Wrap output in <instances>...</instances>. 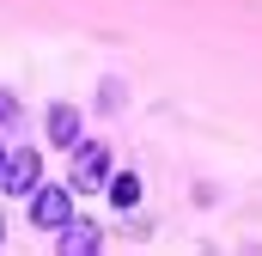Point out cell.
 Here are the masks:
<instances>
[{
	"label": "cell",
	"instance_id": "2",
	"mask_svg": "<svg viewBox=\"0 0 262 256\" xmlns=\"http://www.w3.org/2000/svg\"><path fill=\"white\" fill-rule=\"evenodd\" d=\"M73 189H110V146L98 140L73 146Z\"/></svg>",
	"mask_w": 262,
	"mask_h": 256
},
{
	"label": "cell",
	"instance_id": "5",
	"mask_svg": "<svg viewBox=\"0 0 262 256\" xmlns=\"http://www.w3.org/2000/svg\"><path fill=\"white\" fill-rule=\"evenodd\" d=\"M49 140L67 146V153L79 146V110H73V104H55V110H49Z\"/></svg>",
	"mask_w": 262,
	"mask_h": 256
},
{
	"label": "cell",
	"instance_id": "8",
	"mask_svg": "<svg viewBox=\"0 0 262 256\" xmlns=\"http://www.w3.org/2000/svg\"><path fill=\"white\" fill-rule=\"evenodd\" d=\"M0 244H6V220H0Z\"/></svg>",
	"mask_w": 262,
	"mask_h": 256
},
{
	"label": "cell",
	"instance_id": "4",
	"mask_svg": "<svg viewBox=\"0 0 262 256\" xmlns=\"http://www.w3.org/2000/svg\"><path fill=\"white\" fill-rule=\"evenodd\" d=\"M55 238H61V256H92V250H98V244H104V232H98L92 220H79V214L67 220V226H61V232H55Z\"/></svg>",
	"mask_w": 262,
	"mask_h": 256
},
{
	"label": "cell",
	"instance_id": "6",
	"mask_svg": "<svg viewBox=\"0 0 262 256\" xmlns=\"http://www.w3.org/2000/svg\"><path fill=\"white\" fill-rule=\"evenodd\" d=\"M110 201H116V207H140V177H134V171L110 177Z\"/></svg>",
	"mask_w": 262,
	"mask_h": 256
},
{
	"label": "cell",
	"instance_id": "3",
	"mask_svg": "<svg viewBox=\"0 0 262 256\" xmlns=\"http://www.w3.org/2000/svg\"><path fill=\"white\" fill-rule=\"evenodd\" d=\"M37 183H43V153H37V146H18V153L6 159V171H0V189L6 195H31Z\"/></svg>",
	"mask_w": 262,
	"mask_h": 256
},
{
	"label": "cell",
	"instance_id": "1",
	"mask_svg": "<svg viewBox=\"0 0 262 256\" xmlns=\"http://www.w3.org/2000/svg\"><path fill=\"white\" fill-rule=\"evenodd\" d=\"M25 214H31L37 232H61L67 220H73V195H67L61 183H37V189L25 195Z\"/></svg>",
	"mask_w": 262,
	"mask_h": 256
},
{
	"label": "cell",
	"instance_id": "7",
	"mask_svg": "<svg viewBox=\"0 0 262 256\" xmlns=\"http://www.w3.org/2000/svg\"><path fill=\"white\" fill-rule=\"evenodd\" d=\"M6 159H12V153H6V146H0V171H6Z\"/></svg>",
	"mask_w": 262,
	"mask_h": 256
}]
</instances>
